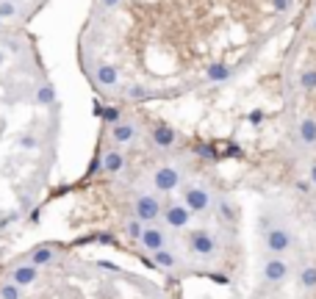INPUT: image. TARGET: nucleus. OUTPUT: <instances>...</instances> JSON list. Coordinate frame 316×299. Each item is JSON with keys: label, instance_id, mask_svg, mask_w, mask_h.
<instances>
[{"label": "nucleus", "instance_id": "nucleus-1", "mask_svg": "<svg viewBox=\"0 0 316 299\" xmlns=\"http://www.w3.org/2000/svg\"><path fill=\"white\" fill-rule=\"evenodd\" d=\"M133 210H136V216L144 222V225H155L158 219H164V205H161V199L153 197V194L136 197V202H133Z\"/></svg>", "mask_w": 316, "mask_h": 299}, {"label": "nucleus", "instance_id": "nucleus-2", "mask_svg": "<svg viewBox=\"0 0 316 299\" xmlns=\"http://www.w3.org/2000/svg\"><path fill=\"white\" fill-rule=\"evenodd\" d=\"M189 252L191 255H197V258H214L216 252H219V244H216V238L211 236L208 230H194V233H189Z\"/></svg>", "mask_w": 316, "mask_h": 299}, {"label": "nucleus", "instance_id": "nucleus-3", "mask_svg": "<svg viewBox=\"0 0 316 299\" xmlns=\"http://www.w3.org/2000/svg\"><path fill=\"white\" fill-rule=\"evenodd\" d=\"M180 183H183V175H180V169L172 166V163H164V166H158L153 172V186L158 191H164V194L175 191Z\"/></svg>", "mask_w": 316, "mask_h": 299}, {"label": "nucleus", "instance_id": "nucleus-4", "mask_svg": "<svg viewBox=\"0 0 316 299\" xmlns=\"http://www.w3.org/2000/svg\"><path fill=\"white\" fill-rule=\"evenodd\" d=\"M183 202L191 208V213H206V210L211 208V194L206 186L200 183H191L183 189Z\"/></svg>", "mask_w": 316, "mask_h": 299}, {"label": "nucleus", "instance_id": "nucleus-5", "mask_svg": "<svg viewBox=\"0 0 316 299\" xmlns=\"http://www.w3.org/2000/svg\"><path fill=\"white\" fill-rule=\"evenodd\" d=\"M164 222H167L172 230H186L191 225V208L186 202H172L164 208Z\"/></svg>", "mask_w": 316, "mask_h": 299}, {"label": "nucleus", "instance_id": "nucleus-6", "mask_svg": "<svg viewBox=\"0 0 316 299\" xmlns=\"http://www.w3.org/2000/svg\"><path fill=\"white\" fill-rule=\"evenodd\" d=\"M291 244H294V238H291L289 227H283V225H274L272 230L266 233V249L272 252V255H283V252H289Z\"/></svg>", "mask_w": 316, "mask_h": 299}, {"label": "nucleus", "instance_id": "nucleus-7", "mask_svg": "<svg viewBox=\"0 0 316 299\" xmlns=\"http://www.w3.org/2000/svg\"><path fill=\"white\" fill-rule=\"evenodd\" d=\"M139 139V125L133 119H122L116 125H111V142L114 144H131Z\"/></svg>", "mask_w": 316, "mask_h": 299}, {"label": "nucleus", "instance_id": "nucleus-8", "mask_svg": "<svg viewBox=\"0 0 316 299\" xmlns=\"http://www.w3.org/2000/svg\"><path fill=\"white\" fill-rule=\"evenodd\" d=\"M36 277H39V266H33L31 261L14 266V269H11V274H9V280H14V283L22 285V288H25V285H33V283H36Z\"/></svg>", "mask_w": 316, "mask_h": 299}, {"label": "nucleus", "instance_id": "nucleus-9", "mask_svg": "<svg viewBox=\"0 0 316 299\" xmlns=\"http://www.w3.org/2000/svg\"><path fill=\"white\" fill-rule=\"evenodd\" d=\"M286 277H289V263L286 261L269 258V261L263 263V280H266V283H283Z\"/></svg>", "mask_w": 316, "mask_h": 299}, {"label": "nucleus", "instance_id": "nucleus-10", "mask_svg": "<svg viewBox=\"0 0 316 299\" xmlns=\"http://www.w3.org/2000/svg\"><path fill=\"white\" fill-rule=\"evenodd\" d=\"M150 139H153L155 147H161V150H172V147H175V142H178V133H175L169 125H155L153 131H150Z\"/></svg>", "mask_w": 316, "mask_h": 299}, {"label": "nucleus", "instance_id": "nucleus-11", "mask_svg": "<svg viewBox=\"0 0 316 299\" xmlns=\"http://www.w3.org/2000/svg\"><path fill=\"white\" fill-rule=\"evenodd\" d=\"M92 78H95V83L100 86V89H114V86L120 83V72H116L111 64H97Z\"/></svg>", "mask_w": 316, "mask_h": 299}, {"label": "nucleus", "instance_id": "nucleus-12", "mask_svg": "<svg viewBox=\"0 0 316 299\" xmlns=\"http://www.w3.org/2000/svg\"><path fill=\"white\" fill-rule=\"evenodd\" d=\"M142 244L144 249H150V252H155V249H161V247H167V238H164V233L158 230V227H153V225H147L144 227V236H142Z\"/></svg>", "mask_w": 316, "mask_h": 299}, {"label": "nucleus", "instance_id": "nucleus-13", "mask_svg": "<svg viewBox=\"0 0 316 299\" xmlns=\"http://www.w3.org/2000/svg\"><path fill=\"white\" fill-rule=\"evenodd\" d=\"M122 166H125V155H122L120 150L105 152L103 161H100V169H103L105 175H116V172H122Z\"/></svg>", "mask_w": 316, "mask_h": 299}, {"label": "nucleus", "instance_id": "nucleus-14", "mask_svg": "<svg viewBox=\"0 0 316 299\" xmlns=\"http://www.w3.org/2000/svg\"><path fill=\"white\" fill-rule=\"evenodd\" d=\"M53 258H56V247H50V244H39V247H33V249H31L28 261H31L33 266H48Z\"/></svg>", "mask_w": 316, "mask_h": 299}, {"label": "nucleus", "instance_id": "nucleus-15", "mask_svg": "<svg viewBox=\"0 0 316 299\" xmlns=\"http://www.w3.org/2000/svg\"><path fill=\"white\" fill-rule=\"evenodd\" d=\"M233 78V69L227 67V64H208L206 69V80H211V83H225V80Z\"/></svg>", "mask_w": 316, "mask_h": 299}, {"label": "nucleus", "instance_id": "nucleus-16", "mask_svg": "<svg viewBox=\"0 0 316 299\" xmlns=\"http://www.w3.org/2000/svg\"><path fill=\"white\" fill-rule=\"evenodd\" d=\"M153 263H155L158 269H175L180 261H178V255H175L172 249L161 247V249H155V252H153Z\"/></svg>", "mask_w": 316, "mask_h": 299}, {"label": "nucleus", "instance_id": "nucleus-17", "mask_svg": "<svg viewBox=\"0 0 316 299\" xmlns=\"http://www.w3.org/2000/svg\"><path fill=\"white\" fill-rule=\"evenodd\" d=\"M22 0H0V17L3 20H17L22 17Z\"/></svg>", "mask_w": 316, "mask_h": 299}, {"label": "nucleus", "instance_id": "nucleus-18", "mask_svg": "<svg viewBox=\"0 0 316 299\" xmlns=\"http://www.w3.org/2000/svg\"><path fill=\"white\" fill-rule=\"evenodd\" d=\"M300 142L302 144H316V122L311 116H305V119L300 122Z\"/></svg>", "mask_w": 316, "mask_h": 299}, {"label": "nucleus", "instance_id": "nucleus-19", "mask_svg": "<svg viewBox=\"0 0 316 299\" xmlns=\"http://www.w3.org/2000/svg\"><path fill=\"white\" fill-rule=\"evenodd\" d=\"M144 222L139 219V216H133V219H128L125 222V233H128V238H133V241H142V236H144Z\"/></svg>", "mask_w": 316, "mask_h": 299}, {"label": "nucleus", "instance_id": "nucleus-20", "mask_svg": "<svg viewBox=\"0 0 316 299\" xmlns=\"http://www.w3.org/2000/svg\"><path fill=\"white\" fill-rule=\"evenodd\" d=\"M36 103L39 105H53L56 103V89H53V83H42L36 89Z\"/></svg>", "mask_w": 316, "mask_h": 299}, {"label": "nucleus", "instance_id": "nucleus-21", "mask_svg": "<svg viewBox=\"0 0 316 299\" xmlns=\"http://www.w3.org/2000/svg\"><path fill=\"white\" fill-rule=\"evenodd\" d=\"M0 299H22V285H17L14 280L0 285Z\"/></svg>", "mask_w": 316, "mask_h": 299}, {"label": "nucleus", "instance_id": "nucleus-22", "mask_svg": "<svg viewBox=\"0 0 316 299\" xmlns=\"http://www.w3.org/2000/svg\"><path fill=\"white\" fill-rule=\"evenodd\" d=\"M153 92L147 89V86H139V83H133V86H125V100H144V97H150Z\"/></svg>", "mask_w": 316, "mask_h": 299}, {"label": "nucleus", "instance_id": "nucleus-23", "mask_svg": "<svg viewBox=\"0 0 316 299\" xmlns=\"http://www.w3.org/2000/svg\"><path fill=\"white\" fill-rule=\"evenodd\" d=\"M103 122H108V125H116V122H122V111L116 108V105H105V108L100 111Z\"/></svg>", "mask_w": 316, "mask_h": 299}, {"label": "nucleus", "instance_id": "nucleus-24", "mask_svg": "<svg viewBox=\"0 0 316 299\" xmlns=\"http://www.w3.org/2000/svg\"><path fill=\"white\" fill-rule=\"evenodd\" d=\"M300 283L302 288H316V266H305L300 272Z\"/></svg>", "mask_w": 316, "mask_h": 299}, {"label": "nucleus", "instance_id": "nucleus-25", "mask_svg": "<svg viewBox=\"0 0 316 299\" xmlns=\"http://www.w3.org/2000/svg\"><path fill=\"white\" fill-rule=\"evenodd\" d=\"M300 86L305 92H313L316 89V69H305V72H300Z\"/></svg>", "mask_w": 316, "mask_h": 299}, {"label": "nucleus", "instance_id": "nucleus-26", "mask_svg": "<svg viewBox=\"0 0 316 299\" xmlns=\"http://www.w3.org/2000/svg\"><path fill=\"white\" fill-rule=\"evenodd\" d=\"M17 144H20L22 150H36V147H39V142L31 136V133H22V136H20V142H17Z\"/></svg>", "mask_w": 316, "mask_h": 299}, {"label": "nucleus", "instance_id": "nucleus-27", "mask_svg": "<svg viewBox=\"0 0 316 299\" xmlns=\"http://www.w3.org/2000/svg\"><path fill=\"white\" fill-rule=\"evenodd\" d=\"M33 208H36V205H33V199L31 197H22L20 205H17V213H31Z\"/></svg>", "mask_w": 316, "mask_h": 299}, {"label": "nucleus", "instance_id": "nucleus-28", "mask_svg": "<svg viewBox=\"0 0 316 299\" xmlns=\"http://www.w3.org/2000/svg\"><path fill=\"white\" fill-rule=\"evenodd\" d=\"M272 9L278 11V14H283V11L291 9V0H272Z\"/></svg>", "mask_w": 316, "mask_h": 299}, {"label": "nucleus", "instance_id": "nucleus-29", "mask_svg": "<svg viewBox=\"0 0 316 299\" xmlns=\"http://www.w3.org/2000/svg\"><path fill=\"white\" fill-rule=\"evenodd\" d=\"M39 222H42V208L36 205V208H33L31 213H28V225H39Z\"/></svg>", "mask_w": 316, "mask_h": 299}, {"label": "nucleus", "instance_id": "nucleus-30", "mask_svg": "<svg viewBox=\"0 0 316 299\" xmlns=\"http://www.w3.org/2000/svg\"><path fill=\"white\" fill-rule=\"evenodd\" d=\"M297 191H300V194H308V191L313 189V180H297Z\"/></svg>", "mask_w": 316, "mask_h": 299}, {"label": "nucleus", "instance_id": "nucleus-31", "mask_svg": "<svg viewBox=\"0 0 316 299\" xmlns=\"http://www.w3.org/2000/svg\"><path fill=\"white\" fill-rule=\"evenodd\" d=\"M219 210H222V216H225V219H233V208H230V202H219Z\"/></svg>", "mask_w": 316, "mask_h": 299}, {"label": "nucleus", "instance_id": "nucleus-32", "mask_svg": "<svg viewBox=\"0 0 316 299\" xmlns=\"http://www.w3.org/2000/svg\"><path fill=\"white\" fill-rule=\"evenodd\" d=\"M100 6H103V9H116L120 0H100Z\"/></svg>", "mask_w": 316, "mask_h": 299}, {"label": "nucleus", "instance_id": "nucleus-33", "mask_svg": "<svg viewBox=\"0 0 316 299\" xmlns=\"http://www.w3.org/2000/svg\"><path fill=\"white\" fill-rule=\"evenodd\" d=\"M261 119H263V114H261V111H253V114H250V122H253V125H258Z\"/></svg>", "mask_w": 316, "mask_h": 299}, {"label": "nucleus", "instance_id": "nucleus-34", "mask_svg": "<svg viewBox=\"0 0 316 299\" xmlns=\"http://www.w3.org/2000/svg\"><path fill=\"white\" fill-rule=\"evenodd\" d=\"M97 238H100L103 244H114V236H111V233H100V236H97Z\"/></svg>", "mask_w": 316, "mask_h": 299}, {"label": "nucleus", "instance_id": "nucleus-35", "mask_svg": "<svg viewBox=\"0 0 316 299\" xmlns=\"http://www.w3.org/2000/svg\"><path fill=\"white\" fill-rule=\"evenodd\" d=\"M6 61H9V53H6V50H0V67H3Z\"/></svg>", "mask_w": 316, "mask_h": 299}, {"label": "nucleus", "instance_id": "nucleus-36", "mask_svg": "<svg viewBox=\"0 0 316 299\" xmlns=\"http://www.w3.org/2000/svg\"><path fill=\"white\" fill-rule=\"evenodd\" d=\"M311 180H313V186H316V163L311 166Z\"/></svg>", "mask_w": 316, "mask_h": 299}, {"label": "nucleus", "instance_id": "nucleus-37", "mask_svg": "<svg viewBox=\"0 0 316 299\" xmlns=\"http://www.w3.org/2000/svg\"><path fill=\"white\" fill-rule=\"evenodd\" d=\"M3 22H6V20H3V17H0V28H3Z\"/></svg>", "mask_w": 316, "mask_h": 299}, {"label": "nucleus", "instance_id": "nucleus-38", "mask_svg": "<svg viewBox=\"0 0 316 299\" xmlns=\"http://www.w3.org/2000/svg\"><path fill=\"white\" fill-rule=\"evenodd\" d=\"M313 28H316V17H313Z\"/></svg>", "mask_w": 316, "mask_h": 299}]
</instances>
